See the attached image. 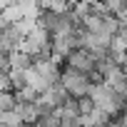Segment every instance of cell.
<instances>
[{
  "instance_id": "obj_9",
  "label": "cell",
  "mask_w": 127,
  "mask_h": 127,
  "mask_svg": "<svg viewBox=\"0 0 127 127\" xmlns=\"http://www.w3.org/2000/svg\"><path fill=\"white\" fill-rule=\"evenodd\" d=\"M100 3H102L112 15H120V13L125 10V5H127V0H100Z\"/></svg>"
},
{
  "instance_id": "obj_3",
  "label": "cell",
  "mask_w": 127,
  "mask_h": 127,
  "mask_svg": "<svg viewBox=\"0 0 127 127\" xmlns=\"http://www.w3.org/2000/svg\"><path fill=\"white\" fill-rule=\"evenodd\" d=\"M102 82L110 85L115 92H125L127 95V77L122 72V65H112L110 70H105L102 72Z\"/></svg>"
},
{
  "instance_id": "obj_12",
  "label": "cell",
  "mask_w": 127,
  "mask_h": 127,
  "mask_svg": "<svg viewBox=\"0 0 127 127\" xmlns=\"http://www.w3.org/2000/svg\"><path fill=\"white\" fill-rule=\"evenodd\" d=\"M117 35H122V37L127 40V20H120V25H117Z\"/></svg>"
},
{
  "instance_id": "obj_2",
  "label": "cell",
  "mask_w": 127,
  "mask_h": 127,
  "mask_svg": "<svg viewBox=\"0 0 127 127\" xmlns=\"http://www.w3.org/2000/svg\"><path fill=\"white\" fill-rule=\"evenodd\" d=\"M65 65H70V67H75V70H80V72L87 75V72L95 67V57L90 55L87 47H72V50L65 55Z\"/></svg>"
},
{
  "instance_id": "obj_10",
  "label": "cell",
  "mask_w": 127,
  "mask_h": 127,
  "mask_svg": "<svg viewBox=\"0 0 127 127\" xmlns=\"http://www.w3.org/2000/svg\"><path fill=\"white\" fill-rule=\"evenodd\" d=\"M8 77H10V87H13V90H20V87L25 85L23 70H8Z\"/></svg>"
},
{
  "instance_id": "obj_4",
  "label": "cell",
  "mask_w": 127,
  "mask_h": 127,
  "mask_svg": "<svg viewBox=\"0 0 127 127\" xmlns=\"http://www.w3.org/2000/svg\"><path fill=\"white\" fill-rule=\"evenodd\" d=\"M8 65H10V70H25V67L32 65V57L23 50H10L8 52Z\"/></svg>"
},
{
  "instance_id": "obj_1",
  "label": "cell",
  "mask_w": 127,
  "mask_h": 127,
  "mask_svg": "<svg viewBox=\"0 0 127 127\" xmlns=\"http://www.w3.org/2000/svg\"><path fill=\"white\" fill-rule=\"evenodd\" d=\"M60 82H62V87L67 90V95H72V97L87 95V87H90L87 75L80 72V70H75V67H70V65L60 67Z\"/></svg>"
},
{
  "instance_id": "obj_5",
  "label": "cell",
  "mask_w": 127,
  "mask_h": 127,
  "mask_svg": "<svg viewBox=\"0 0 127 127\" xmlns=\"http://www.w3.org/2000/svg\"><path fill=\"white\" fill-rule=\"evenodd\" d=\"M13 95H15V102H35L40 92L35 87H30V85H23L20 90H13Z\"/></svg>"
},
{
  "instance_id": "obj_14",
  "label": "cell",
  "mask_w": 127,
  "mask_h": 127,
  "mask_svg": "<svg viewBox=\"0 0 127 127\" xmlns=\"http://www.w3.org/2000/svg\"><path fill=\"white\" fill-rule=\"evenodd\" d=\"M57 127H60V125H57Z\"/></svg>"
},
{
  "instance_id": "obj_11",
  "label": "cell",
  "mask_w": 127,
  "mask_h": 127,
  "mask_svg": "<svg viewBox=\"0 0 127 127\" xmlns=\"http://www.w3.org/2000/svg\"><path fill=\"white\" fill-rule=\"evenodd\" d=\"M60 127H82L80 125V115H60Z\"/></svg>"
},
{
  "instance_id": "obj_8",
  "label": "cell",
  "mask_w": 127,
  "mask_h": 127,
  "mask_svg": "<svg viewBox=\"0 0 127 127\" xmlns=\"http://www.w3.org/2000/svg\"><path fill=\"white\" fill-rule=\"evenodd\" d=\"M92 110H95L92 97H90V95H80V97H77V112H80V115H87V112H92Z\"/></svg>"
},
{
  "instance_id": "obj_13",
  "label": "cell",
  "mask_w": 127,
  "mask_h": 127,
  "mask_svg": "<svg viewBox=\"0 0 127 127\" xmlns=\"http://www.w3.org/2000/svg\"><path fill=\"white\" fill-rule=\"evenodd\" d=\"M8 3H10V0H0V10H3V8H5Z\"/></svg>"
},
{
  "instance_id": "obj_6",
  "label": "cell",
  "mask_w": 127,
  "mask_h": 127,
  "mask_svg": "<svg viewBox=\"0 0 127 127\" xmlns=\"http://www.w3.org/2000/svg\"><path fill=\"white\" fill-rule=\"evenodd\" d=\"M0 13L5 15V20H8V23H18V20L23 18V8H20L18 3H13V0H10V3H8L3 10H0Z\"/></svg>"
},
{
  "instance_id": "obj_7",
  "label": "cell",
  "mask_w": 127,
  "mask_h": 127,
  "mask_svg": "<svg viewBox=\"0 0 127 127\" xmlns=\"http://www.w3.org/2000/svg\"><path fill=\"white\" fill-rule=\"evenodd\" d=\"M13 107H15L13 90H0V112H3V110H13Z\"/></svg>"
}]
</instances>
